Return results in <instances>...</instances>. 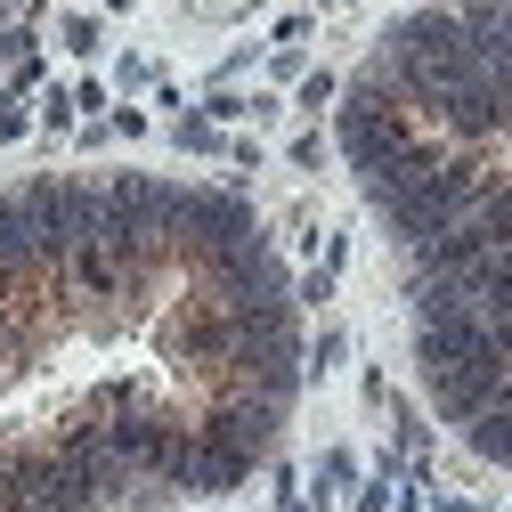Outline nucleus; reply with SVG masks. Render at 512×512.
Masks as SVG:
<instances>
[{
  "label": "nucleus",
  "instance_id": "13",
  "mask_svg": "<svg viewBox=\"0 0 512 512\" xmlns=\"http://www.w3.org/2000/svg\"><path fill=\"white\" fill-rule=\"evenodd\" d=\"M106 139H147V114H139V106H114V122H106Z\"/></svg>",
  "mask_w": 512,
  "mask_h": 512
},
{
  "label": "nucleus",
  "instance_id": "18",
  "mask_svg": "<svg viewBox=\"0 0 512 512\" xmlns=\"http://www.w3.org/2000/svg\"><path fill=\"white\" fill-rule=\"evenodd\" d=\"M106 9H139V0H106Z\"/></svg>",
  "mask_w": 512,
  "mask_h": 512
},
{
  "label": "nucleus",
  "instance_id": "7",
  "mask_svg": "<svg viewBox=\"0 0 512 512\" xmlns=\"http://www.w3.org/2000/svg\"><path fill=\"white\" fill-rule=\"evenodd\" d=\"M196 431L244 439V447H261V456H269V447L285 439V399H261V391H244V382H236V391H212V399H204Z\"/></svg>",
  "mask_w": 512,
  "mask_h": 512
},
{
  "label": "nucleus",
  "instance_id": "17",
  "mask_svg": "<svg viewBox=\"0 0 512 512\" xmlns=\"http://www.w3.org/2000/svg\"><path fill=\"white\" fill-rule=\"evenodd\" d=\"M25 131H33V122H25V106H17V98H9V106H0V147H17V139H25Z\"/></svg>",
  "mask_w": 512,
  "mask_h": 512
},
{
  "label": "nucleus",
  "instance_id": "12",
  "mask_svg": "<svg viewBox=\"0 0 512 512\" xmlns=\"http://www.w3.org/2000/svg\"><path fill=\"white\" fill-rule=\"evenodd\" d=\"M334 98H342L334 74H301V106H334Z\"/></svg>",
  "mask_w": 512,
  "mask_h": 512
},
{
  "label": "nucleus",
  "instance_id": "8",
  "mask_svg": "<svg viewBox=\"0 0 512 512\" xmlns=\"http://www.w3.org/2000/svg\"><path fill=\"white\" fill-rule=\"evenodd\" d=\"M504 382H512V366H439V374H423V399H431L439 423H456V431H464L480 407L504 399Z\"/></svg>",
  "mask_w": 512,
  "mask_h": 512
},
{
  "label": "nucleus",
  "instance_id": "14",
  "mask_svg": "<svg viewBox=\"0 0 512 512\" xmlns=\"http://www.w3.org/2000/svg\"><path fill=\"white\" fill-rule=\"evenodd\" d=\"M74 114H82V106H74L66 90H49V98H41V122H49V131H66V122H74Z\"/></svg>",
  "mask_w": 512,
  "mask_h": 512
},
{
  "label": "nucleus",
  "instance_id": "16",
  "mask_svg": "<svg viewBox=\"0 0 512 512\" xmlns=\"http://www.w3.org/2000/svg\"><path fill=\"white\" fill-rule=\"evenodd\" d=\"M33 82H41V49H25V57H17V74H9V98H25Z\"/></svg>",
  "mask_w": 512,
  "mask_h": 512
},
{
  "label": "nucleus",
  "instance_id": "1",
  "mask_svg": "<svg viewBox=\"0 0 512 512\" xmlns=\"http://www.w3.org/2000/svg\"><path fill=\"white\" fill-rule=\"evenodd\" d=\"M480 155H439V171H423V179H407L391 204H382V228H391L407 252H423L439 228H456L464 212H472V196H480Z\"/></svg>",
  "mask_w": 512,
  "mask_h": 512
},
{
  "label": "nucleus",
  "instance_id": "15",
  "mask_svg": "<svg viewBox=\"0 0 512 512\" xmlns=\"http://www.w3.org/2000/svg\"><path fill=\"white\" fill-rule=\"evenodd\" d=\"M334 277H342V269H309V277L293 285V301H326V293H334Z\"/></svg>",
  "mask_w": 512,
  "mask_h": 512
},
{
  "label": "nucleus",
  "instance_id": "2",
  "mask_svg": "<svg viewBox=\"0 0 512 512\" xmlns=\"http://www.w3.org/2000/svg\"><path fill=\"white\" fill-rule=\"evenodd\" d=\"M407 139H423V131H415V106H407L391 82L358 74V82L334 98V147H342V163H350V171L382 163V155L407 147Z\"/></svg>",
  "mask_w": 512,
  "mask_h": 512
},
{
  "label": "nucleus",
  "instance_id": "5",
  "mask_svg": "<svg viewBox=\"0 0 512 512\" xmlns=\"http://www.w3.org/2000/svg\"><path fill=\"white\" fill-rule=\"evenodd\" d=\"M252 472H261V447L220 439V431H196V439L179 447V464H171V488H179V496H236Z\"/></svg>",
  "mask_w": 512,
  "mask_h": 512
},
{
  "label": "nucleus",
  "instance_id": "9",
  "mask_svg": "<svg viewBox=\"0 0 512 512\" xmlns=\"http://www.w3.org/2000/svg\"><path fill=\"white\" fill-rule=\"evenodd\" d=\"M464 447L480 464H512V399H496V407H480L472 423H464Z\"/></svg>",
  "mask_w": 512,
  "mask_h": 512
},
{
  "label": "nucleus",
  "instance_id": "10",
  "mask_svg": "<svg viewBox=\"0 0 512 512\" xmlns=\"http://www.w3.org/2000/svg\"><path fill=\"white\" fill-rule=\"evenodd\" d=\"M187 155H220V122L212 114H179V131H171Z\"/></svg>",
  "mask_w": 512,
  "mask_h": 512
},
{
  "label": "nucleus",
  "instance_id": "4",
  "mask_svg": "<svg viewBox=\"0 0 512 512\" xmlns=\"http://www.w3.org/2000/svg\"><path fill=\"white\" fill-rule=\"evenodd\" d=\"M252 236H261V212H252L244 187H196V204H187V236H179V269L220 261V252H244Z\"/></svg>",
  "mask_w": 512,
  "mask_h": 512
},
{
  "label": "nucleus",
  "instance_id": "6",
  "mask_svg": "<svg viewBox=\"0 0 512 512\" xmlns=\"http://www.w3.org/2000/svg\"><path fill=\"white\" fill-rule=\"evenodd\" d=\"M431 122H447L464 147H488V139H504L512 131V90H496L488 74H464V82H447L431 106H423Z\"/></svg>",
  "mask_w": 512,
  "mask_h": 512
},
{
  "label": "nucleus",
  "instance_id": "11",
  "mask_svg": "<svg viewBox=\"0 0 512 512\" xmlns=\"http://www.w3.org/2000/svg\"><path fill=\"white\" fill-rule=\"evenodd\" d=\"M66 49H74V57H98V49H106V25H98V17H66Z\"/></svg>",
  "mask_w": 512,
  "mask_h": 512
},
{
  "label": "nucleus",
  "instance_id": "3",
  "mask_svg": "<svg viewBox=\"0 0 512 512\" xmlns=\"http://www.w3.org/2000/svg\"><path fill=\"white\" fill-rule=\"evenodd\" d=\"M155 350L179 366V374H228V350H236V317L212 301V293H187L163 326H155Z\"/></svg>",
  "mask_w": 512,
  "mask_h": 512
}]
</instances>
